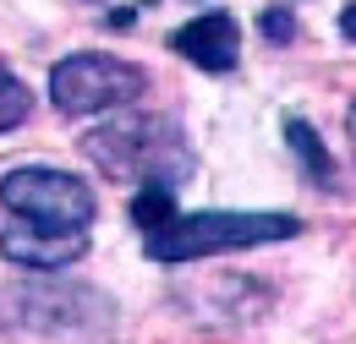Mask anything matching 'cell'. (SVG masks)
<instances>
[{
  "instance_id": "cell-1",
  "label": "cell",
  "mask_w": 356,
  "mask_h": 344,
  "mask_svg": "<svg viewBox=\"0 0 356 344\" xmlns=\"http://www.w3.org/2000/svg\"><path fill=\"white\" fill-rule=\"evenodd\" d=\"M83 153H88L99 170L121 186H165L176 191L181 180L192 175V148L170 115H121L110 126H99L83 137Z\"/></svg>"
},
{
  "instance_id": "cell-2",
  "label": "cell",
  "mask_w": 356,
  "mask_h": 344,
  "mask_svg": "<svg viewBox=\"0 0 356 344\" xmlns=\"http://www.w3.org/2000/svg\"><path fill=\"white\" fill-rule=\"evenodd\" d=\"M302 230L296 214H230V208H209V214H170L143 235V252L154 262H203L225 257V252H247V246H268V241H291Z\"/></svg>"
},
{
  "instance_id": "cell-3",
  "label": "cell",
  "mask_w": 356,
  "mask_h": 344,
  "mask_svg": "<svg viewBox=\"0 0 356 344\" xmlns=\"http://www.w3.org/2000/svg\"><path fill=\"white\" fill-rule=\"evenodd\" d=\"M0 208L11 224L28 230H49V235H93L99 218V197L83 175L49 170V164H17L0 180Z\"/></svg>"
},
{
  "instance_id": "cell-4",
  "label": "cell",
  "mask_w": 356,
  "mask_h": 344,
  "mask_svg": "<svg viewBox=\"0 0 356 344\" xmlns=\"http://www.w3.org/2000/svg\"><path fill=\"white\" fill-rule=\"evenodd\" d=\"M143 66L121 60V55H66L55 71H49V104L60 115H110V110H127L143 98Z\"/></svg>"
},
{
  "instance_id": "cell-5",
  "label": "cell",
  "mask_w": 356,
  "mask_h": 344,
  "mask_svg": "<svg viewBox=\"0 0 356 344\" xmlns=\"http://www.w3.org/2000/svg\"><path fill=\"white\" fill-rule=\"evenodd\" d=\"M170 49L181 60H192L197 71H236V60H241V28L225 11H203V17H192L186 28L170 33Z\"/></svg>"
},
{
  "instance_id": "cell-6",
  "label": "cell",
  "mask_w": 356,
  "mask_h": 344,
  "mask_svg": "<svg viewBox=\"0 0 356 344\" xmlns=\"http://www.w3.org/2000/svg\"><path fill=\"white\" fill-rule=\"evenodd\" d=\"M0 257L28 268V273H60V268L88 257V235H49V230H28V224H6Z\"/></svg>"
},
{
  "instance_id": "cell-7",
  "label": "cell",
  "mask_w": 356,
  "mask_h": 344,
  "mask_svg": "<svg viewBox=\"0 0 356 344\" xmlns=\"http://www.w3.org/2000/svg\"><path fill=\"white\" fill-rule=\"evenodd\" d=\"M285 142L296 148V159L307 164V175L318 180V186H329V180H334V159H329V148L318 142V131H312L302 115H291V121H285Z\"/></svg>"
},
{
  "instance_id": "cell-8",
  "label": "cell",
  "mask_w": 356,
  "mask_h": 344,
  "mask_svg": "<svg viewBox=\"0 0 356 344\" xmlns=\"http://www.w3.org/2000/svg\"><path fill=\"white\" fill-rule=\"evenodd\" d=\"M28 115H33V93L22 87V77H11V71L0 66V131L22 126Z\"/></svg>"
},
{
  "instance_id": "cell-9",
  "label": "cell",
  "mask_w": 356,
  "mask_h": 344,
  "mask_svg": "<svg viewBox=\"0 0 356 344\" xmlns=\"http://www.w3.org/2000/svg\"><path fill=\"white\" fill-rule=\"evenodd\" d=\"M258 28H264L268 44H291V39H296V17H291L285 6H268L264 17H258Z\"/></svg>"
},
{
  "instance_id": "cell-10",
  "label": "cell",
  "mask_w": 356,
  "mask_h": 344,
  "mask_svg": "<svg viewBox=\"0 0 356 344\" xmlns=\"http://www.w3.org/2000/svg\"><path fill=\"white\" fill-rule=\"evenodd\" d=\"M340 33H346V44H356V0L340 11Z\"/></svg>"
},
{
  "instance_id": "cell-11",
  "label": "cell",
  "mask_w": 356,
  "mask_h": 344,
  "mask_svg": "<svg viewBox=\"0 0 356 344\" xmlns=\"http://www.w3.org/2000/svg\"><path fill=\"white\" fill-rule=\"evenodd\" d=\"M346 131H351V148H356V104H351V115H346Z\"/></svg>"
},
{
  "instance_id": "cell-12",
  "label": "cell",
  "mask_w": 356,
  "mask_h": 344,
  "mask_svg": "<svg viewBox=\"0 0 356 344\" xmlns=\"http://www.w3.org/2000/svg\"><path fill=\"white\" fill-rule=\"evenodd\" d=\"M93 6H104V0H93Z\"/></svg>"
}]
</instances>
